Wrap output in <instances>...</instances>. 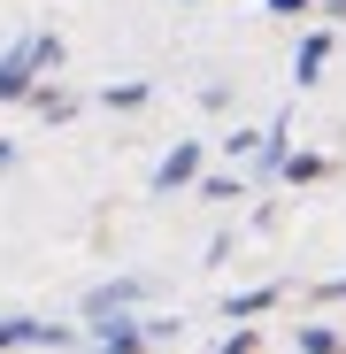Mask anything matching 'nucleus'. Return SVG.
<instances>
[{
	"instance_id": "6e6552de",
	"label": "nucleus",
	"mask_w": 346,
	"mask_h": 354,
	"mask_svg": "<svg viewBox=\"0 0 346 354\" xmlns=\"http://www.w3.org/2000/svg\"><path fill=\"white\" fill-rule=\"evenodd\" d=\"M293 346H300V354H338V331H323V324H300V331H293Z\"/></svg>"
},
{
	"instance_id": "f03ea898",
	"label": "nucleus",
	"mask_w": 346,
	"mask_h": 354,
	"mask_svg": "<svg viewBox=\"0 0 346 354\" xmlns=\"http://www.w3.org/2000/svg\"><path fill=\"white\" fill-rule=\"evenodd\" d=\"M77 331H62V324H31V316H0V354L8 346H70Z\"/></svg>"
},
{
	"instance_id": "f8f14e48",
	"label": "nucleus",
	"mask_w": 346,
	"mask_h": 354,
	"mask_svg": "<svg viewBox=\"0 0 346 354\" xmlns=\"http://www.w3.org/2000/svg\"><path fill=\"white\" fill-rule=\"evenodd\" d=\"M316 292H323V301H346V277H323Z\"/></svg>"
},
{
	"instance_id": "0eeeda50",
	"label": "nucleus",
	"mask_w": 346,
	"mask_h": 354,
	"mask_svg": "<svg viewBox=\"0 0 346 354\" xmlns=\"http://www.w3.org/2000/svg\"><path fill=\"white\" fill-rule=\"evenodd\" d=\"M23 100H31V108L46 115V124H70V115H77V100H70V93H39V85H31Z\"/></svg>"
},
{
	"instance_id": "9b49d317",
	"label": "nucleus",
	"mask_w": 346,
	"mask_h": 354,
	"mask_svg": "<svg viewBox=\"0 0 346 354\" xmlns=\"http://www.w3.org/2000/svg\"><path fill=\"white\" fill-rule=\"evenodd\" d=\"M100 100H108V108H146V85H108Z\"/></svg>"
},
{
	"instance_id": "423d86ee",
	"label": "nucleus",
	"mask_w": 346,
	"mask_h": 354,
	"mask_svg": "<svg viewBox=\"0 0 346 354\" xmlns=\"http://www.w3.org/2000/svg\"><path fill=\"white\" fill-rule=\"evenodd\" d=\"M269 308H277V285H254V292H231V301H223V316H239V324L247 316H269Z\"/></svg>"
},
{
	"instance_id": "f257e3e1",
	"label": "nucleus",
	"mask_w": 346,
	"mask_h": 354,
	"mask_svg": "<svg viewBox=\"0 0 346 354\" xmlns=\"http://www.w3.org/2000/svg\"><path fill=\"white\" fill-rule=\"evenodd\" d=\"M54 62H62V39L54 31H23L8 54H0V100H23L39 85V70H54Z\"/></svg>"
},
{
	"instance_id": "20e7f679",
	"label": "nucleus",
	"mask_w": 346,
	"mask_h": 354,
	"mask_svg": "<svg viewBox=\"0 0 346 354\" xmlns=\"http://www.w3.org/2000/svg\"><path fill=\"white\" fill-rule=\"evenodd\" d=\"M146 301V277H115V285H93L85 292V316H108V308H139Z\"/></svg>"
},
{
	"instance_id": "ddd939ff",
	"label": "nucleus",
	"mask_w": 346,
	"mask_h": 354,
	"mask_svg": "<svg viewBox=\"0 0 346 354\" xmlns=\"http://www.w3.org/2000/svg\"><path fill=\"white\" fill-rule=\"evenodd\" d=\"M269 8H277V16H308V0H269Z\"/></svg>"
},
{
	"instance_id": "9d476101",
	"label": "nucleus",
	"mask_w": 346,
	"mask_h": 354,
	"mask_svg": "<svg viewBox=\"0 0 346 354\" xmlns=\"http://www.w3.org/2000/svg\"><path fill=\"white\" fill-rule=\"evenodd\" d=\"M193 185H200V201H239V193H247L239 177H193Z\"/></svg>"
},
{
	"instance_id": "1a4fd4ad",
	"label": "nucleus",
	"mask_w": 346,
	"mask_h": 354,
	"mask_svg": "<svg viewBox=\"0 0 346 354\" xmlns=\"http://www.w3.org/2000/svg\"><path fill=\"white\" fill-rule=\"evenodd\" d=\"M277 177H293V185H316L323 177V154H285V169Z\"/></svg>"
},
{
	"instance_id": "7ed1b4c3",
	"label": "nucleus",
	"mask_w": 346,
	"mask_h": 354,
	"mask_svg": "<svg viewBox=\"0 0 346 354\" xmlns=\"http://www.w3.org/2000/svg\"><path fill=\"white\" fill-rule=\"evenodd\" d=\"M200 177V139H185V147H169L162 154V169H154V193H185Z\"/></svg>"
},
{
	"instance_id": "39448f33",
	"label": "nucleus",
	"mask_w": 346,
	"mask_h": 354,
	"mask_svg": "<svg viewBox=\"0 0 346 354\" xmlns=\"http://www.w3.org/2000/svg\"><path fill=\"white\" fill-rule=\"evenodd\" d=\"M323 62H331V39H323V31H308V39H300V54H293V85H316V77H323Z\"/></svg>"
}]
</instances>
